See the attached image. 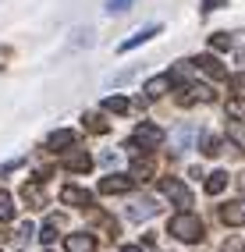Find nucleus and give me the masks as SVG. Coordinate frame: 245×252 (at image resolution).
<instances>
[{
	"mask_svg": "<svg viewBox=\"0 0 245 252\" xmlns=\"http://www.w3.org/2000/svg\"><path fill=\"white\" fill-rule=\"evenodd\" d=\"M61 203L64 206H92V192L78 189V185H64L61 189Z\"/></svg>",
	"mask_w": 245,
	"mask_h": 252,
	"instance_id": "nucleus-5",
	"label": "nucleus"
},
{
	"mask_svg": "<svg viewBox=\"0 0 245 252\" xmlns=\"http://www.w3.org/2000/svg\"><path fill=\"white\" fill-rule=\"evenodd\" d=\"M86 128L96 131V135H103V131H110V121H103L100 114H86Z\"/></svg>",
	"mask_w": 245,
	"mask_h": 252,
	"instance_id": "nucleus-19",
	"label": "nucleus"
},
{
	"mask_svg": "<svg viewBox=\"0 0 245 252\" xmlns=\"http://www.w3.org/2000/svg\"><path fill=\"white\" fill-rule=\"evenodd\" d=\"M121 252H142V249H139V245H124Z\"/></svg>",
	"mask_w": 245,
	"mask_h": 252,
	"instance_id": "nucleus-33",
	"label": "nucleus"
},
{
	"mask_svg": "<svg viewBox=\"0 0 245 252\" xmlns=\"http://www.w3.org/2000/svg\"><path fill=\"white\" fill-rule=\"evenodd\" d=\"M64 245H68V252H96L92 234H68V238H64Z\"/></svg>",
	"mask_w": 245,
	"mask_h": 252,
	"instance_id": "nucleus-11",
	"label": "nucleus"
},
{
	"mask_svg": "<svg viewBox=\"0 0 245 252\" xmlns=\"http://www.w3.org/2000/svg\"><path fill=\"white\" fill-rule=\"evenodd\" d=\"M64 167L75 171V174H86L92 167V160H89V153H71V157H64Z\"/></svg>",
	"mask_w": 245,
	"mask_h": 252,
	"instance_id": "nucleus-13",
	"label": "nucleus"
},
{
	"mask_svg": "<svg viewBox=\"0 0 245 252\" xmlns=\"http://www.w3.org/2000/svg\"><path fill=\"white\" fill-rule=\"evenodd\" d=\"M11 217H14V203H11V195L0 189V224H7Z\"/></svg>",
	"mask_w": 245,
	"mask_h": 252,
	"instance_id": "nucleus-21",
	"label": "nucleus"
},
{
	"mask_svg": "<svg viewBox=\"0 0 245 252\" xmlns=\"http://www.w3.org/2000/svg\"><path fill=\"white\" fill-rule=\"evenodd\" d=\"M224 189H227V174H224V171H214V174L206 178V192H210V195H220Z\"/></svg>",
	"mask_w": 245,
	"mask_h": 252,
	"instance_id": "nucleus-15",
	"label": "nucleus"
},
{
	"mask_svg": "<svg viewBox=\"0 0 245 252\" xmlns=\"http://www.w3.org/2000/svg\"><path fill=\"white\" fill-rule=\"evenodd\" d=\"M160 192L167 195L178 210H188V206H192V192H188V185H185V181H178V178H163V181H160Z\"/></svg>",
	"mask_w": 245,
	"mask_h": 252,
	"instance_id": "nucleus-3",
	"label": "nucleus"
},
{
	"mask_svg": "<svg viewBox=\"0 0 245 252\" xmlns=\"http://www.w3.org/2000/svg\"><path fill=\"white\" fill-rule=\"evenodd\" d=\"M231 89L235 93H245V71L242 75H231Z\"/></svg>",
	"mask_w": 245,
	"mask_h": 252,
	"instance_id": "nucleus-28",
	"label": "nucleus"
},
{
	"mask_svg": "<svg viewBox=\"0 0 245 252\" xmlns=\"http://www.w3.org/2000/svg\"><path fill=\"white\" fill-rule=\"evenodd\" d=\"M203 153H206V157H217V153H220V139H214V135L203 139Z\"/></svg>",
	"mask_w": 245,
	"mask_h": 252,
	"instance_id": "nucleus-25",
	"label": "nucleus"
},
{
	"mask_svg": "<svg viewBox=\"0 0 245 252\" xmlns=\"http://www.w3.org/2000/svg\"><path fill=\"white\" fill-rule=\"evenodd\" d=\"M220 252H245V249H242V245L231 238V242H224V249H220Z\"/></svg>",
	"mask_w": 245,
	"mask_h": 252,
	"instance_id": "nucleus-32",
	"label": "nucleus"
},
{
	"mask_svg": "<svg viewBox=\"0 0 245 252\" xmlns=\"http://www.w3.org/2000/svg\"><path fill=\"white\" fill-rule=\"evenodd\" d=\"M78 142V131H68V128H61V131H54L50 139H46V146L50 149H68V146H75Z\"/></svg>",
	"mask_w": 245,
	"mask_h": 252,
	"instance_id": "nucleus-12",
	"label": "nucleus"
},
{
	"mask_svg": "<svg viewBox=\"0 0 245 252\" xmlns=\"http://www.w3.org/2000/svg\"><path fill=\"white\" fill-rule=\"evenodd\" d=\"M220 220H224L227 227L245 224V199H238V203H227V206L220 210Z\"/></svg>",
	"mask_w": 245,
	"mask_h": 252,
	"instance_id": "nucleus-8",
	"label": "nucleus"
},
{
	"mask_svg": "<svg viewBox=\"0 0 245 252\" xmlns=\"http://www.w3.org/2000/svg\"><path fill=\"white\" fill-rule=\"evenodd\" d=\"M227 139H231L238 149H245V125L242 121H227Z\"/></svg>",
	"mask_w": 245,
	"mask_h": 252,
	"instance_id": "nucleus-17",
	"label": "nucleus"
},
{
	"mask_svg": "<svg viewBox=\"0 0 245 252\" xmlns=\"http://www.w3.org/2000/svg\"><path fill=\"white\" fill-rule=\"evenodd\" d=\"M210 46H214V50H235V36L217 32V36H210Z\"/></svg>",
	"mask_w": 245,
	"mask_h": 252,
	"instance_id": "nucleus-22",
	"label": "nucleus"
},
{
	"mask_svg": "<svg viewBox=\"0 0 245 252\" xmlns=\"http://www.w3.org/2000/svg\"><path fill=\"white\" fill-rule=\"evenodd\" d=\"M128 107H132V103H128L124 96H107L103 99V110L107 114H128Z\"/></svg>",
	"mask_w": 245,
	"mask_h": 252,
	"instance_id": "nucleus-16",
	"label": "nucleus"
},
{
	"mask_svg": "<svg viewBox=\"0 0 245 252\" xmlns=\"http://www.w3.org/2000/svg\"><path fill=\"white\" fill-rule=\"evenodd\" d=\"M156 32H160V25H146V29H135L132 36H128V39H124V43L118 46V50H121V54H128V50H135L139 43H146V39H153Z\"/></svg>",
	"mask_w": 245,
	"mask_h": 252,
	"instance_id": "nucleus-7",
	"label": "nucleus"
},
{
	"mask_svg": "<svg viewBox=\"0 0 245 252\" xmlns=\"http://www.w3.org/2000/svg\"><path fill=\"white\" fill-rule=\"evenodd\" d=\"M235 50L245 57V32H238V36H235Z\"/></svg>",
	"mask_w": 245,
	"mask_h": 252,
	"instance_id": "nucleus-31",
	"label": "nucleus"
},
{
	"mask_svg": "<svg viewBox=\"0 0 245 252\" xmlns=\"http://www.w3.org/2000/svg\"><path fill=\"white\" fill-rule=\"evenodd\" d=\"M54 238H57V220H46V224L39 227V242H43V245H54Z\"/></svg>",
	"mask_w": 245,
	"mask_h": 252,
	"instance_id": "nucleus-23",
	"label": "nucleus"
},
{
	"mask_svg": "<svg viewBox=\"0 0 245 252\" xmlns=\"http://www.w3.org/2000/svg\"><path fill=\"white\" fill-rule=\"evenodd\" d=\"M227 114H231V117H245V99H231V103H227Z\"/></svg>",
	"mask_w": 245,
	"mask_h": 252,
	"instance_id": "nucleus-26",
	"label": "nucleus"
},
{
	"mask_svg": "<svg viewBox=\"0 0 245 252\" xmlns=\"http://www.w3.org/2000/svg\"><path fill=\"white\" fill-rule=\"evenodd\" d=\"M192 135H195V128H192V125H185V128H182V131L174 135V149H178V153H185V149H188Z\"/></svg>",
	"mask_w": 245,
	"mask_h": 252,
	"instance_id": "nucleus-20",
	"label": "nucleus"
},
{
	"mask_svg": "<svg viewBox=\"0 0 245 252\" xmlns=\"http://www.w3.org/2000/svg\"><path fill=\"white\" fill-rule=\"evenodd\" d=\"M224 4H227V0H203V4H199V7H203V11L210 14V11H217V7H224Z\"/></svg>",
	"mask_w": 245,
	"mask_h": 252,
	"instance_id": "nucleus-29",
	"label": "nucleus"
},
{
	"mask_svg": "<svg viewBox=\"0 0 245 252\" xmlns=\"http://www.w3.org/2000/svg\"><path fill=\"white\" fill-rule=\"evenodd\" d=\"M195 64H199V71H206L210 78H227V68H224V64H220L214 54H203V57L195 61Z\"/></svg>",
	"mask_w": 245,
	"mask_h": 252,
	"instance_id": "nucleus-9",
	"label": "nucleus"
},
{
	"mask_svg": "<svg viewBox=\"0 0 245 252\" xmlns=\"http://www.w3.org/2000/svg\"><path fill=\"white\" fill-rule=\"evenodd\" d=\"M150 174H153L150 163H135V167H132V178H135V181H150Z\"/></svg>",
	"mask_w": 245,
	"mask_h": 252,
	"instance_id": "nucleus-24",
	"label": "nucleus"
},
{
	"mask_svg": "<svg viewBox=\"0 0 245 252\" xmlns=\"http://www.w3.org/2000/svg\"><path fill=\"white\" fill-rule=\"evenodd\" d=\"M132 0H107V11H128Z\"/></svg>",
	"mask_w": 245,
	"mask_h": 252,
	"instance_id": "nucleus-27",
	"label": "nucleus"
},
{
	"mask_svg": "<svg viewBox=\"0 0 245 252\" xmlns=\"http://www.w3.org/2000/svg\"><path fill=\"white\" fill-rule=\"evenodd\" d=\"M163 139H167V131L163 128H156V125H150V121H142L139 128H135V135H132V142H128V149H160L163 146Z\"/></svg>",
	"mask_w": 245,
	"mask_h": 252,
	"instance_id": "nucleus-2",
	"label": "nucleus"
},
{
	"mask_svg": "<svg viewBox=\"0 0 245 252\" xmlns=\"http://www.w3.org/2000/svg\"><path fill=\"white\" fill-rule=\"evenodd\" d=\"M171 86H174V78H171V75H156V78L146 82V96H150V99H160Z\"/></svg>",
	"mask_w": 245,
	"mask_h": 252,
	"instance_id": "nucleus-10",
	"label": "nucleus"
},
{
	"mask_svg": "<svg viewBox=\"0 0 245 252\" xmlns=\"http://www.w3.org/2000/svg\"><path fill=\"white\" fill-rule=\"evenodd\" d=\"M18 234H22V238H32V234H36V224H32V220H25V224H22V231H18Z\"/></svg>",
	"mask_w": 245,
	"mask_h": 252,
	"instance_id": "nucleus-30",
	"label": "nucleus"
},
{
	"mask_svg": "<svg viewBox=\"0 0 245 252\" xmlns=\"http://www.w3.org/2000/svg\"><path fill=\"white\" fill-rule=\"evenodd\" d=\"M167 231L174 234L178 242H199V238H203V220H199V217H195V213L182 210L178 217H171Z\"/></svg>",
	"mask_w": 245,
	"mask_h": 252,
	"instance_id": "nucleus-1",
	"label": "nucleus"
},
{
	"mask_svg": "<svg viewBox=\"0 0 245 252\" xmlns=\"http://www.w3.org/2000/svg\"><path fill=\"white\" fill-rule=\"evenodd\" d=\"M135 185V178L132 174H107L103 181H100V192L103 195H121V192H128Z\"/></svg>",
	"mask_w": 245,
	"mask_h": 252,
	"instance_id": "nucleus-4",
	"label": "nucleus"
},
{
	"mask_svg": "<svg viewBox=\"0 0 245 252\" xmlns=\"http://www.w3.org/2000/svg\"><path fill=\"white\" fill-rule=\"evenodd\" d=\"M22 199H25V203H32V206H43V203H46V199H43V189H39V185H29V181H25V189H22Z\"/></svg>",
	"mask_w": 245,
	"mask_h": 252,
	"instance_id": "nucleus-18",
	"label": "nucleus"
},
{
	"mask_svg": "<svg viewBox=\"0 0 245 252\" xmlns=\"http://www.w3.org/2000/svg\"><path fill=\"white\" fill-rule=\"evenodd\" d=\"M153 213H156V203H150V199H142V203H132V210H128V217H132V220H150Z\"/></svg>",
	"mask_w": 245,
	"mask_h": 252,
	"instance_id": "nucleus-14",
	"label": "nucleus"
},
{
	"mask_svg": "<svg viewBox=\"0 0 245 252\" xmlns=\"http://www.w3.org/2000/svg\"><path fill=\"white\" fill-rule=\"evenodd\" d=\"M195 99H203V103H210V99H214V89H210V86H185L182 93H178V103H182V107L195 103Z\"/></svg>",
	"mask_w": 245,
	"mask_h": 252,
	"instance_id": "nucleus-6",
	"label": "nucleus"
}]
</instances>
